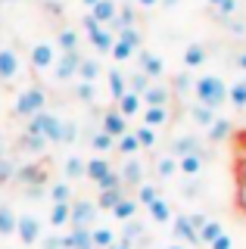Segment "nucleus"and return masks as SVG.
I'll return each mask as SVG.
<instances>
[{
	"label": "nucleus",
	"instance_id": "1",
	"mask_svg": "<svg viewBox=\"0 0 246 249\" xmlns=\"http://www.w3.org/2000/svg\"><path fill=\"white\" fill-rule=\"evenodd\" d=\"M193 93H196V103H203L209 109H218L228 100V84L221 81L218 75H199L193 81Z\"/></svg>",
	"mask_w": 246,
	"mask_h": 249
},
{
	"label": "nucleus",
	"instance_id": "2",
	"mask_svg": "<svg viewBox=\"0 0 246 249\" xmlns=\"http://www.w3.org/2000/svg\"><path fill=\"white\" fill-rule=\"evenodd\" d=\"M28 134L44 137L47 143H59V134H63V119H59L56 112L41 109L37 115H32V119H28Z\"/></svg>",
	"mask_w": 246,
	"mask_h": 249
},
{
	"label": "nucleus",
	"instance_id": "3",
	"mask_svg": "<svg viewBox=\"0 0 246 249\" xmlns=\"http://www.w3.org/2000/svg\"><path fill=\"white\" fill-rule=\"evenodd\" d=\"M41 109H47V90L44 88H25L16 97V106H13V112L22 115V119H32V115H37Z\"/></svg>",
	"mask_w": 246,
	"mask_h": 249
},
{
	"label": "nucleus",
	"instance_id": "4",
	"mask_svg": "<svg viewBox=\"0 0 246 249\" xmlns=\"http://www.w3.org/2000/svg\"><path fill=\"white\" fill-rule=\"evenodd\" d=\"M16 237L22 240V246H35L44 237V221L35 212H22L16 218Z\"/></svg>",
	"mask_w": 246,
	"mask_h": 249
},
{
	"label": "nucleus",
	"instance_id": "5",
	"mask_svg": "<svg viewBox=\"0 0 246 249\" xmlns=\"http://www.w3.org/2000/svg\"><path fill=\"white\" fill-rule=\"evenodd\" d=\"M97 202L94 199H72V215H69V228H94L97 221Z\"/></svg>",
	"mask_w": 246,
	"mask_h": 249
},
{
	"label": "nucleus",
	"instance_id": "6",
	"mask_svg": "<svg viewBox=\"0 0 246 249\" xmlns=\"http://www.w3.org/2000/svg\"><path fill=\"white\" fill-rule=\"evenodd\" d=\"M32 69L35 72H50L53 66H56V59H59V53H56V44L53 41H37L32 47Z\"/></svg>",
	"mask_w": 246,
	"mask_h": 249
},
{
	"label": "nucleus",
	"instance_id": "7",
	"mask_svg": "<svg viewBox=\"0 0 246 249\" xmlns=\"http://www.w3.org/2000/svg\"><path fill=\"white\" fill-rule=\"evenodd\" d=\"M112 162L106 159V156H94V159H84V178H88V181H94L97 187L106 181V178L112 175Z\"/></svg>",
	"mask_w": 246,
	"mask_h": 249
},
{
	"label": "nucleus",
	"instance_id": "8",
	"mask_svg": "<svg viewBox=\"0 0 246 249\" xmlns=\"http://www.w3.org/2000/svg\"><path fill=\"white\" fill-rule=\"evenodd\" d=\"M84 28H88V41L94 44V50H97V53H109V50H112V44H115V41H112V35H109L106 28H100L97 22L90 19V16H84Z\"/></svg>",
	"mask_w": 246,
	"mask_h": 249
},
{
	"label": "nucleus",
	"instance_id": "9",
	"mask_svg": "<svg viewBox=\"0 0 246 249\" xmlns=\"http://www.w3.org/2000/svg\"><path fill=\"white\" fill-rule=\"evenodd\" d=\"M78 66H81V53L78 50L63 53V56L56 59V66H53V75H56V81H72V78L78 75Z\"/></svg>",
	"mask_w": 246,
	"mask_h": 249
},
{
	"label": "nucleus",
	"instance_id": "10",
	"mask_svg": "<svg viewBox=\"0 0 246 249\" xmlns=\"http://www.w3.org/2000/svg\"><path fill=\"white\" fill-rule=\"evenodd\" d=\"M119 178H122V187H137L143 184V162L137 156H128L119 168Z\"/></svg>",
	"mask_w": 246,
	"mask_h": 249
},
{
	"label": "nucleus",
	"instance_id": "11",
	"mask_svg": "<svg viewBox=\"0 0 246 249\" xmlns=\"http://www.w3.org/2000/svg\"><path fill=\"white\" fill-rule=\"evenodd\" d=\"M137 62H141V72L147 75L150 81H153V78H162V75H165V62L159 59L156 53H150V50H141V53H137Z\"/></svg>",
	"mask_w": 246,
	"mask_h": 249
},
{
	"label": "nucleus",
	"instance_id": "12",
	"mask_svg": "<svg viewBox=\"0 0 246 249\" xmlns=\"http://www.w3.org/2000/svg\"><path fill=\"white\" fill-rule=\"evenodd\" d=\"M19 72V53L13 47H0V81H13Z\"/></svg>",
	"mask_w": 246,
	"mask_h": 249
},
{
	"label": "nucleus",
	"instance_id": "13",
	"mask_svg": "<svg viewBox=\"0 0 246 249\" xmlns=\"http://www.w3.org/2000/svg\"><path fill=\"white\" fill-rule=\"evenodd\" d=\"M100 131H106L109 137H122L128 131V119L119 112V109H106V112H103V128H100Z\"/></svg>",
	"mask_w": 246,
	"mask_h": 249
},
{
	"label": "nucleus",
	"instance_id": "14",
	"mask_svg": "<svg viewBox=\"0 0 246 249\" xmlns=\"http://www.w3.org/2000/svg\"><path fill=\"white\" fill-rule=\"evenodd\" d=\"M63 249H94L90 228H72L69 233H63Z\"/></svg>",
	"mask_w": 246,
	"mask_h": 249
},
{
	"label": "nucleus",
	"instance_id": "15",
	"mask_svg": "<svg viewBox=\"0 0 246 249\" xmlns=\"http://www.w3.org/2000/svg\"><path fill=\"white\" fill-rule=\"evenodd\" d=\"M172 231H175V237H178L181 243H196V228L190 224L187 215H172Z\"/></svg>",
	"mask_w": 246,
	"mask_h": 249
},
{
	"label": "nucleus",
	"instance_id": "16",
	"mask_svg": "<svg viewBox=\"0 0 246 249\" xmlns=\"http://www.w3.org/2000/svg\"><path fill=\"white\" fill-rule=\"evenodd\" d=\"M168 153L175 156V159H181V156H190V153H199V140L196 134H181L172 140V146H168Z\"/></svg>",
	"mask_w": 246,
	"mask_h": 249
},
{
	"label": "nucleus",
	"instance_id": "17",
	"mask_svg": "<svg viewBox=\"0 0 246 249\" xmlns=\"http://www.w3.org/2000/svg\"><path fill=\"white\" fill-rule=\"evenodd\" d=\"M115 13H119V3H115V0H97V3L90 6V19H94L97 25H106V22H112Z\"/></svg>",
	"mask_w": 246,
	"mask_h": 249
},
{
	"label": "nucleus",
	"instance_id": "18",
	"mask_svg": "<svg viewBox=\"0 0 246 249\" xmlns=\"http://www.w3.org/2000/svg\"><path fill=\"white\" fill-rule=\"evenodd\" d=\"M141 100H143V106H168L172 90H168L165 84H150V88L141 93Z\"/></svg>",
	"mask_w": 246,
	"mask_h": 249
},
{
	"label": "nucleus",
	"instance_id": "19",
	"mask_svg": "<svg viewBox=\"0 0 246 249\" xmlns=\"http://www.w3.org/2000/svg\"><path fill=\"white\" fill-rule=\"evenodd\" d=\"M16 178L22 184H47V171H44V165L41 162H35V165H22V168H16Z\"/></svg>",
	"mask_w": 246,
	"mask_h": 249
},
{
	"label": "nucleus",
	"instance_id": "20",
	"mask_svg": "<svg viewBox=\"0 0 246 249\" xmlns=\"http://www.w3.org/2000/svg\"><path fill=\"white\" fill-rule=\"evenodd\" d=\"M115 109H119L125 119H131V115H141V109H143V100H141V93H131L128 90L125 97H119L115 100Z\"/></svg>",
	"mask_w": 246,
	"mask_h": 249
},
{
	"label": "nucleus",
	"instance_id": "21",
	"mask_svg": "<svg viewBox=\"0 0 246 249\" xmlns=\"http://www.w3.org/2000/svg\"><path fill=\"white\" fill-rule=\"evenodd\" d=\"M69 215H72V202H50L47 224L50 228H69Z\"/></svg>",
	"mask_w": 246,
	"mask_h": 249
},
{
	"label": "nucleus",
	"instance_id": "22",
	"mask_svg": "<svg viewBox=\"0 0 246 249\" xmlns=\"http://www.w3.org/2000/svg\"><path fill=\"white\" fill-rule=\"evenodd\" d=\"M143 115V124H150V128H162V124H168V106H143L141 109Z\"/></svg>",
	"mask_w": 246,
	"mask_h": 249
},
{
	"label": "nucleus",
	"instance_id": "23",
	"mask_svg": "<svg viewBox=\"0 0 246 249\" xmlns=\"http://www.w3.org/2000/svg\"><path fill=\"white\" fill-rule=\"evenodd\" d=\"M199 171H203V153H190V156H181L178 159V175L196 178Z\"/></svg>",
	"mask_w": 246,
	"mask_h": 249
},
{
	"label": "nucleus",
	"instance_id": "24",
	"mask_svg": "<svg viewBox=\"0 0 246 249\" xmlns=\"http://www.w3.org/2000/svg\"><path fill=\"white\" fill-rule=\"evenodd\" d=\"M106 81H109V97L112 100H119V97H125L128 93V78L122 75V69H109V72H106Z\"/></svg>",
	"mask_w": 246,
	"mask_h": 249
},
{
	"label": "nucleus",
	"instance_id": "25",
	"mask_svg": "<svg viewBox=\"0 0 246 249\" xmlns=\"http://www.w3.org/2000/svg\"><path fill=\"white\" fill-rule=\"evenodd\" d=\"M16 209L10 202H0V237H13L16 233Z\"/></svg>",
	"mask_w": 246,
	"mask_h": 249
},
{
	"label": "nucleus",
	"instance_id": "26",
	"mask_svg": "<svg viewBox=\"0 0 246 249\" xmlns=\"http://www.w3.org/2000/svg\"><path fill=\"white\" fill-rule=\"evenodd\" d=\"M153 168H156L159 181H172V178L178 175V159H175L172 153H165V156H159V159H156V165H153Z\"/></svg>",
	"mask_w": 246,
	"mask_h": 249
},
{
	"label": "nucleus",
	"instance_id": "27",
	"mask_svg": "<svg viewBox=\"0 0 246 249\" xmlns=\"http://www.w3.org/2000/svg\"><path fill=\"white\" fill-rule=\"evenodd\" d=\"M184 66H187V72H193V69L206 66V47L203 44H187V50H184Z\"/></svg>",
	"mask_w": 246,
	"mask_h": 249
},
{
	"label": "nucleus",
	"instance_id": "28",
	"mask_svg": "<svg viewBox=\"0 0 246 249\" xmlns=\"http://www.w3.org/2000/svg\"><path fill=\"white\" fill-rule=\"evenodd\" d=\"M134 215H137V199H134V196H122V199L112 206V218H119L122 224L131 221Z\"/></svg>",
	"mask_w": 246,
	"mask_h": 249
},
{
	"label": "nucleus",
	"instance_id": "29",
	"mask_svg": "<svg viewBox=\"0 0 246 249\" xmlns=\"http://www.w3.org/2000/svg\"><path fill=\"white\" fill-rule=\"evenodd\" d=\"M115 231L106 228V224H100V228H90V243H94V249H109L115 243Z\"/></svg>",
	"mask_w": 246,
	"mask_h": 249
},
{
	"label": "nucleus",
	"instance_id": "30",
	"mask_svg": "<svg viewBox=\"0 0 246 249\" xmlns=\"http://www.w3.org/2000/svg\"><path fill=\"white\" fill-rule=\"evenodd\" d=\"M147 215L153 218L156 224H165V221H172V206H168V199H153L150 206H147Z\"/></svg>",
	"mask_w": 246,
	"mask_h": 249
},
{
	"label": "nucleus",
	"instance_id": "31",
	"mask_svg": "<svg viewBox=\"0 0 246 249\" xmlns=\"http://www.w3.org/2000/svg\"><path fill=\"white\" fill-rule=\"evenodd\" d=\"M50 202H72V181H53L47 187Z\"/></svg>",
	"mask_w": 246,
	"mask_h": 249
},
{
	"label": "nucleus",
	"instance_id": "32",
	"mask_svg": "<svg viewBox=\"0 0 246 249\" xmlns=\"http://www.w3.org/2000/svg\"><path fill=\"white\" fill-rule=\"evenodd\" d=\"M115 150H119L122 156H137L141 153V143H137V137H134V131H125L122 137H115Z\"/></svg>",
	"mask_w": 246,
	"mask_h": 249
},
{
	"label": "nucleus",
	"instance_id": "33",
	"mask_svg": "<svg viewBox=\"0 0 246 249\" xmlns=\"http://www.w3.org/2000/svg\"><path fill=\"white\" fill-rule=\"evenodd\" d=\"M125 196V190L122 187H109V190H97V209H106V212H112V206Z\"/></svg>",
	"mask_w": 246,
	"mask_h": 249
},
{
	"label": "nucleus",
	"instance_id": "34",
	"mask_svg": "<svg viewBox=\"0 0 246 249\" xmlns=\"http://www.w3.org/2000/svg\"><path fill=\"white\" fill-rule=\"evenodd\" d=\"M100 72H103L100 59H81V66H78V81H90V84H97Z\"/></svg>",
	"mask_w": 246,
	"mask_h": 249
},
{
	"label": "nucleus",
	"instance_id": "35",
	"mask_svg": "<svg viewBox=\"0 0 246 249\" xmlns=\"http://www.w3.org/2000/svg\"><path fill=\"white\" fill-rule=\"evenodd\" d=\"M218 233H225V228H221L218 221H212V218H206V224L196 231V243H203V246H209Z\"/></svg>",
	"mask_w": 246,
	"mask_h": 249
},
{
	"label": "nucleus",
	"instance_id": "36",
	"mask_svg": "<svg viewBox=\"0 0 246 249\" xmlns=\"http://www.w3.org/2000/svg\"><path fill=\"white\" fill-rule=\"evenodd\" d=\"M19 150H22V153H44V150H47V140L25 131V134L19 137Z\"/></svg>",
	"mask_w": 246,
	"mask_h": 249
},
{
	"label": "nucleus",
	"instance_id": "37",
	"mask_svg": "<svg viewBox=\"0 0 246 249\" xmlns=\"http://www.w3.org/2000/svg\"><path fill=\"white\" fill-rule=\"evenodd\" d=\"M63 171H66V181H81L84 178V159L81 156H69L63 162Z\"/></svg>",
	"mask_w": 246,
	"mask_h": 249
},
{
	"label": "nucleus",
	"instance_id": "38",
	"mask_svg": "<svg viewBox=\"0 0 246 249\" xmlns=\"http://www.w3.org/2000/svg\"><path fill=\"white\" fill-rule=\"evenodd\" d=\"M56 50H63V53L78 50V31H75V28H63V31H59V37H56Z\"/></svg>",
	"mask_w": 246,
	"mask_h": 249
},
{
	"label": "nucleus",
	"instance_id": "39",
	"mask_svg": "<svg viewBox=\"0 0 246 249\" xmlns=\"http://www.w3.org/2000/svg\"><path fill=\"white\" fill-rule=\"evenodd\" d=\"M134 190H137V193H134L137 206H150L153 199H159V187H156V184H147V181H143V184H137Z\"/></svg>",
	"mask_w": 246,
	"mask_h": 249
},
{
	"label": "nucleus",
	"instance_id": "40",
	"mask_svg": "<svg viewBox=\"0 0 246 249\" xmlns=\"http://www.w3.org/2000/svg\"><path fill=\"white\" fill-rule=\"evenodd\" d=\"M228 134H230V122L221 119V115H215V122L206 128V137H209V140H225Z\"/></svg>",
	"mask_w": 246,
	"mask_h": 249
},
{
	"label": "nucleus",
	"instance_id": "41",
	"mask_svg": "<svg viewBox=\"0 0 246 249\" xmlns=\"http://www.w3.org/2000/svg\"><path fill=\"white\" fill-rule=\"evenodd\" d=\"M190 119H193L199 128H209V124L215 122V109H209V106H203V103H196L193 109H190Z\"/></svg>",
	"mask_w": 246,
	"mask_h": 249
},
{
	"label": "nucleus",
	"instance_id": "42",
	"mask_svg": "<svg viewBox=\"0 0 246 249\" xmlns=\"http://www.w3.org/2000/svg\"><path fill=\"white\" fill-rule=\"evenodd\" d=\"M134 137H137V143H141V150H153L156 146V128H150V124H141V128L134 131Z\"/></svg>",
	"mask_w": 246,
	"mask_h": 249
},
{
	"label": "nucleus",
	"instance_id": "43",
	"mask_svg": "<svg viewBox=\"0 0 246 249\" xmlns=\"http://www.w3.org/2000/svg\"><path fill=\"white\" fill-rule=\"evenodd\" d=\"M228 100L234 109H246V78L243 81H237L234 88H228Z\"/></svg>",
	"mask_w": 246,
	"mask_h": 249
},
{
	"label": "nucleus",
	"instance_id": "44",
	"mask_svg": "<svg viewBox=\"0 0 246 249\" xmlns=\"http://www.w3.org/2000/svg\"><path fill=\"white\" fill-rule=\"evenodd\" d=\"M90 146H94V153H109V150H115V137H109L106 131H97L94 137H90Z\"/></svg>",
	"mask_w": 246,
	"mask_h": 249
},
{
	"label": "nucleus",
	"instance_id": "45",
	"mask_svg": "<svg viewBox=\"0 0 246 249\" xmlns=\"http://www.w3.org/2000/svg\"><path fill=\"white\" fill-rule=\"evenodd\" d=\"M143 237V224L141 221H125V228H122V243H131L134 246V240H141Z\"/></svg>",
	"mask_w": 246,
	"mask_h": 249
},
{
	"label": "nucleus",
	"instance_id": "46",
	"mask_svg": "<svg viewBox=\"0 0 246 249\" xmlns=\"http://www.w3.org/2000/svg\"><path fill=\"white\" fill-rule=\"evenodd\" d=\"M75 100H81V103H94V100H97V84L78 81V84H75Z\"/></svg>",
	"mask_w": 246,
	"mask_h": 249
},
{
	"label": "nucleus",
	"instance_id": "47",
	"mask_svg": "<svg viewBox=\"0 0 246 249\" xmlns=\"http://www.w3.org/2000/svg\"><path fill=\"white\" fill-rule=\"evenodd\" d=\"M119 41H122V44H128V47H134V50H141L143 37H141V31L131 25V28H119Z\"/></svg>",
	"mask_w": 246,
	"mask_h": 249
},
{
	"label": "nucleus",
	"instance_id": "48",
	"mask_svg": "<svg viewBox=\"0 0 246 249\" xmlns=\"http://www.w3.org/2000/svg\"><path fill=\"white\" fill-rule=\"evenodd\" d=\"M134 53H137V50H134V47H128V44H122V41H119V37H115V44H112V50H109V56H112L115 62H125V59H131V56H134Z\"/></svg>",
	"mask_w": 246,
	"mask_h": 249
},
{
	"label": "nucleus",
	"instance_id": "49",
	"mask_svg": "<svg viewBox=\"0 0 246 249\" xmlns=\"http://www.w3.org/2000/svg\"><path fill=\"white\" fill-rule=\"evenodd\" d=\"M150 84H153V81H150V78L141 72V69H137V72H134L131 78H128V90H131V93H143V90L150 88Z\"/></svg>",
	"mask_w": 246,
	"mask_h": 249
},
{
	"label": "nucleus",
	"instance_id": "50",
	"mask_svg": "<svg viewBox=\"0 0 246 249\" xmlns=\"http://www.w3.org/2000/svg\"><path fill=\"white\" fill-rule=\"evenodd\" d=\"M13 178H16V165H13L6 156H0V187L3 184H10Z\"/></svg>",
	"mask_w": 246,
	"mask_h": 249
},
{
	"label": "nucleus",
	"instance_id": "51",
	"mask_svg": "<svg viewBox=\"0 0 246 249\" xmlns=\"http://www.w3.org/2000/svg\"><path fill=\"white\" fill-rule=\"evenodd\" d=\"M75 137H78V124L63 119V134H59V143H75Z\"/></svg>",
	"mask_w": 246,
	"mask_h": 249
},
{
	"label": "nucleus",
	"instance_id": "52",
	"mask_svg": "<svg viewBox=\"0 0 246 249\" xmlns=\"http://www.w3.org/2000/svg\"><path fill=\"white\" fill-rule=\"evenodd\" d=\"M44 249H63V233H47V237L37 240Z\"/></svg>",
	"mask_w": 246,
	"mask_h": 249
},
{
	"label": "nucleus",
	"instance_id": "53",
	"mask_svg": "<svg viewBox=\"0 0 246 249\" xmlns=\"http://www.w3.org/2000/svg\"><path fill=\"white\" fill-rule=\"evenodd\" d=\"M230 246H234V240H230L228 233H218V237L209 243V249H230Z\"/></svg>",
	"mask_w": 246,
	"mask_h": 249
},
{
	"label": "nucleus",
	"instance_id": "54",
	"mask_svg": "<svg viewBox=\"0 0 246 249\" xmlns=\"http://www.w3.org/2000/svg\"><path fill=\"white\" fill-rule=\"evenodd\" d=\"M175 88H178V93L193 90V81H190V75H178V78H175Z\"/></svg>",
	"mask_w": 246,
	"mask_h": 249
},
{
	"label": "nucleus",
	"instance_id": "55",
	"mask_svg": "<svg viewBox=\"0 0 246 249\" xmlns=\"http://www.w3.org/2000/svg\"><path fill=\"white\" fill-rule=\"evenodd\" d=\"M218 13L225 16V19H230V16L237 13V0H221V3H218Z\"/></svg>",
	"mask_w": 246,
	"mask_h": 249
},
{
	"label": "nucleus",
	"instance_id": "56",
	"mask_svg": "<svg viewBox=\"0 0 246 249\" xmlns=\"http://www.w3.org/2000/svg\"><path fill=\"white\" fill-rule=\"evenodd\" d=\"M109 249H134V246H131V243H122V240H115Z\"/></svg>",
	"mask_w": 246,
	"mask_h": 249
},
{
	"label": "nucleus",
	"instance_id": "57",
	"mask_svg": "<svg viewBox=\"0 0 246 249\" xmlns=\"http://www.w3.org/2000/svg\"><path fill=\"white\" fill-rule=\"evenodd\" d=\"M237 66H240V69H246V50L240 53V56H237Z\"/></svg>",
	"mask_w": 246,
	"mask_h": 249
},
{
	"label": "nucleus",
	"instance_id": "58",
	"mask_svg": "<svg viewBox=\"0 0 246 249\" xmlns=\"http://www.w3.org/2000/svg\"><path fill=\"white\" fill-rule=\"evenodd\" d=\"M159 3H162V6H165V10H172V6H175V3H178V0H159Z\"/></svg>",
	"mask_w": 246,
	"mask_h": 249
},
{
	"label": "nucleus",
	"instance_id": "59",
	"mask_svg": "<svg viewBox=\"0 0 246 249\" xmlns=\"http://www.w3.org/2000/svg\"><path fill=\"white\" fill-rule=\"evenodd\" d=\"M137 3H141V6H156L159 0H137Z\"/></svg>",
	"mask_w": 246,
	"mask_h": 249
},
{
	"label": "nucleus",
	"instance_id": "60",
	"mask_svg": "<svg viewBox=\"0 0 246 249\" xmlns=\"http://www.w3.org/2000/svg\"><path fill=\"white\" fill-rule=\"evenodd\" d=\"M168 249H187V246H184V243H172V246H168Z\"/></svg>",
	"mask_w": 246,
	"mask_h": 249
},
{
	"label": "nucleus",
	"instance_id": "61",
	"mask_svg": "<svg viewBox=\"0 0 246 249\" xmlns=\"http://www.w3.org/2000/svg\"><path fill=\"white\" fill-rule=\"evenodd\" d=\"M81 3H84V6H94V3H97V0H81Z\"/></svg>",
	"mask_w": 246,
	"mask_h": 249
},
{
	"label": "nucleus",
	"instance_id": "62",
	"mask_svg": "<svg viewBox=\"0 0 246 249\" xmlns=\"http://www.w3.org/2000/svg\"><path fill=\"white\" fill-rule=\"evenodd\" d=\"M0 156H3V134H0Z\"/></svg>",
	"mask_w": 246,
	"mask_h": 249
},
{
	"label": "nucleus",
	"instance_id": "63",
	"mask_svg": "<svg viewBox=\"0 0 246 249\" xmlns=\"http://www.w3.org/2000/svg\"><path fill=\"white\" fill-rule=\"evenodd\" d=\"M209 3H212V6H218V3H221V0H209Z\"/></svg>",
	"mask_w": 246,
	"mask_h": 249
},
{
	"label": "nucleus",
	"instance_id": "64",
	"mask_svg": "<svg viewBox=\"0 0 246 249\" xmlns=\"http://www.w3.org/2000/svg\"><path fill=\"white\" fill-rule=\"evenodd\" d=\"M10 3H22V0H10Z\"/></svg>",
	"mask_w": 246,
	"mask_h": 249
}]
</instances>
